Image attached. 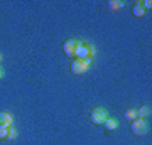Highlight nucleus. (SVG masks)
<instances>
[{
  "mask_svg": "<svg viewBox=\"0 0 152 145\" xmlns=\"http://www.w3.org/2000/svg\"><path fill=\"white\" fill-rule=\"evenodd\" d=\"M90 117H91V122L95 125H103L105 120L108 118V117H107V113H105V110H102V108H95Z\"/></svg>",
  "mask_w": 152,
  "mask_h": 145,
  "instance_id": "obj_3",
  "label": "nucleus"
},
{
  "mask_svg": "<svg viewBox=\"0 0 152 145\" xmlns=\"http://www.w3.org/2000/svg\"><path fill=\"white\" fill-rule=\"evenodd\" d=\"M142 5H144V9H149V10H151L152 9V2L151 0H145V2H142Z\"/></svg>",
  "mask_w": 152,
  "mask_h": 145,
  "instance_id": "obj_14",
  "label": "nucleus"
},
{
  "mask_svg": "<svg viewBox=\"0 0 152 145\" xmlns=\"http://www.w3.org/2000/svg\"><path fill=\"white\" fill-rule=\"evenodd\" d=\"M0 63H2V54H0Z\"/></svg>",
  "mask_w": 152,
  "mask_h": 145,
  "instance_id": "obj_16",
  "label": "nucleus"
},
{
  "mask_svg": "<svg viewBox=\"0 0 152 145\" xmlns=\"http://www.w3.org/2000/svg\"><path fill=\"white\" fill-rule=\"evenodd\" d=\"M132 12H134V15H135V17H142L144 14H145V9H144V5H142V4H135Z\"/></svg>",
  "mask_w": 152,
  "mask_h": 145,
  "instance_id": "obj_7",
  "label": "nucleus"
},
{
  "mask_svg": "<svg viewBox=\"0 0 152 145\" xmlns=\"http://www.w3.org/2000/svg\"><path fill=\"white\" fill-rule=\"evenodd\" d=\"M15 137H17L15 128H9V135H7V138H15Z\"/></svg>",
  "mask_w": 152,
  "mask_h": 145,
  "instance_id": "obj_13",
  "label": "nucleus"
},
{
  "mask_svg": "<svg viewBox=\"0 0 152 145\" xmlns=\"http://www.w3.org/2000/svg\"><path fill=\"white\" fill-rule=\"evenodd\" d=\"M124 5H125L124 2H108L110 9H120V7H124Z\"/></svg>",
  "mask_w": 152,
  "mask_h": 145,
  "instance_id": "obj_11",
  "label": "nucleus"
},
{
  "mask_svg": "<svg viewBox=\"0 0 152 145\" xmlns=\"http://www.w3.org/2000/svg\"><path fill=\"white\" fill-rule=\"evenodd\" d=\"M90 64H91V58H88V59H76L71 64V73L73 74H83L90 68Z\"/></svg>",
  "mask_w": 152,
  "mask_h": 145,
  "instance_id": "obj_1",
  "label": "nucleus"
},
{
  "mask_svg": "<svg viewBox=\"0 0 152 145\" xmlns=\"http://www.w3.org/2000/svg\"><path fill=\"white\" fill-rule=\"evenodd\" d=\"M4 78V71H2V68H0V79Z\"/></svg>",
  "mask_w": 152,
  "mask_h": 145,
  "instance_id": "obj_15",
  "label": "nucleus"
},
{
  "mask_svg": "<svg viewBox=\"0 0 152 145\" xmlns=\"http://www.w3.org/2000/svg\"><path fill=\"white\" fill-rule=\"evenodd\" d=\"M7 135H9V128L7 127H0V140L7 138Z\"/></svg>",
  "mask_w": 152,
  "mask_h": 145,
  "instance_id": "obj_12",
  "label": "nucleus"
},
{
  "mask_svg": "<svg viewBox=\"0 0 152 145\" xmlns=\"http://www.w3.org/2000/svg\"><path fill=\"white\" fill-rule=\"evenodd\" d=\"M75 56L78 58V59H88V58H90V47L85 46V44L80 41V42H78V47H76Z\"/></svg>",
  "mask_w": 152,
  "mask_h": 145,
  "instance_id": "obj_4",
  "label": "nucleus"
},
{
  "mask_svg": "<svg viewBox=\"0 0 152 145\" xmlns=\"http://www.w3.org/2000/svg\"><path fill=\"white\" fill-rule=\"evenodd\" d=\"M132 132L135 135H145L147 133V123H145V120H142V118H135V120H132Z\"/></svg>",
  "mask_w": 152,
  "mask_h": 145,
  "instance_id": "obj_2",
  "label": "nucleus"
},
{
  "mask_svg": "<svg viewBox=\"0 0 152 145\" xmlns=\"http://www.w3.org/2000/svg\"><path fill=\"white\" fill-rule=\"evenodd\" d=\"M12 120L14 118H12L9 113H0V127H7L9 128L12 125Z\"/></svg>",
  "mask_w": 152,
  "mask_h": 145,
  "instance_id": "obj_6",
  "label": "nucleus"
},
{
  "mask_svg": "<svg viewBox=\"0 0 152 145\" xmlns=\"http://www.w3.org/2000/svg\"><path fill=\"white\" fill-rule=\"evenodd\" d=\"M149 115H151V108L149 106H142L140 110H139V111H137V117H139V118H145V117H149Z\"/></svg>",
  "mask_w": 152,
  "mask_h": 145,
  "instance_id": "obj_8",
  "label": "nucleus"
},
{
  "mask_svg": "<svg viewBox=\"0 0 152 145\" xmlns=\"http://www.w3.org/2000/svg\"><path fill=\"white\" fill-rule=\"evenodd\" d=\"M103 125H105V128H107V130H115V128H117V120H113V118H107Z\"/></svg>",
  "mask_w": 152,
  "mask_h": 145,
  "instance_id": "obj_9",
  "label": "nucleus"
},
{
  "mask_svg": "<svg viewBox=\"0 0 152 145\" xmlns=\"http://www.w3.org/2000/svg\"><path fill=\"white\" fill-rule=\"evenodd\" d=\"M135 117H137V111L135 110H127V113H125V118L127 120H135Z\"/></svg>",
  "mask_w": 152,
  "mask_h": 145,
  "instance_id": "obj_10",
  "label": "nucleus"
},
{
  "mask_svg": "<svg viewBox=\"0 0 152 145\" xmlns=\"http://www.w3.org/2000/svg\"><path fill=\"white\" fill-rule=\"evenodd\" d=\"M78 42H80V41H76V39H68V41L64 42V54L68 56V58L75 56L76 47H78Z\"/></svg>",
  "mask_w": 152,
  "mask_h": 145,
  "instance_id": "obj_5",
  "label": "nucleus"
}]
</instances>
